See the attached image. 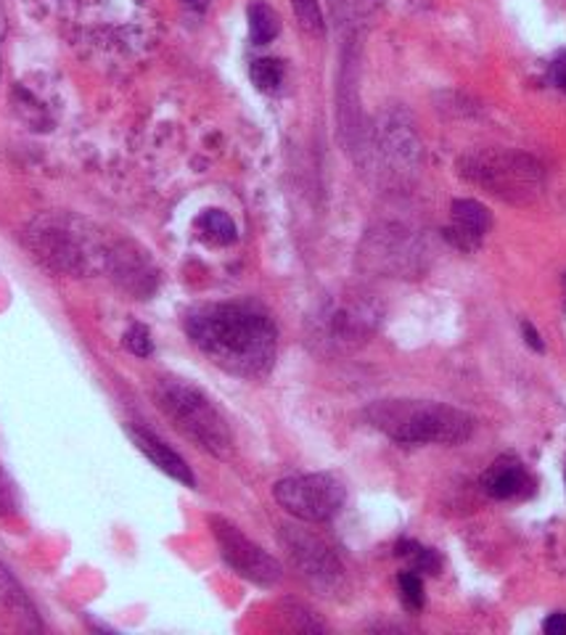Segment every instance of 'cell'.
<instances>
[{
	"label": "cell",
	"instance_id": "4",
	"mask_svg": "<svg viewBox=\"0 0 566 635\" xmlns=\"http://www.w3.org/2000/svg\"><path fill=\"white\" fill-rule=\"evenodd\" d=\"M27 242L41 260L58 274L80 276L93 268V263L109 252L96 249L93 238L71 218H41L32 223Z\"/></svg>",
	"mask_w": 566,
	"mask_h": 635
},
{
	"label": "cell",
	"instance_id": "20",
	"mask_svg": "<svg viewBox=\"0 0 566 635\" xmlns=\"http://www.w3.org/2000/svg\"><path fill=\"white\" fill-rule=\"evenodd\" d=\"M545 633L566 635V614H551V617L545 620Z\"/></svg>",
	"mask_w": 566,
	"mask_h": 635
},
{
	"label": "cell",
	"instance_id": "22",
	"mask_svg": "<svg viewBox=\"0 0 566 635\" xmlns=\"http://www.w3.org/2000/svg\"><path fill=\"white\" fill-rule=\"evenodd\" d=\"M522 332H524V336H526V345H530L532 349H537V353H543V339H540V334L535 332V328L530 326V323H524Z\"/></svg>",
	"mask_w": 566,
	"mask_h": 635
},
{
	"label": "cell",
	"instance_id": "11",
	"mask_svg": "<svg viewBox=\"0 0 566 635\" xmlns=\"http://www.w3.org/2000/svg\"><path fill=\"white\" fill-rule=\"evenodd\" d=\"M127 432H130V437H133L135 448H138L143 456H146L148 461L156 466V469L165 471L167 477L178 479V482L188 484V488H193V484H197V477H193L191 466H188L184 458H180L178 453L170 448V445L162 443V439L156 437L154 432L141 430V426H130Z\"/></svg>",
	"mask_w": 566,
	"mask_h": 635
},
{
	"label": "cell",
	"instance_id": "19",
	"mask_svg": "<svg viewBox=\"0 0 566 635\" xmlns=\"http://www.w3.org/2000/svg\"><path fill=\"white\" fill-rule=\"evenodd\" d=\"M125 347L133 355H138V358H148V355L154 353V342H152V334H148V328L141 326V323H135V326L125 334Z\"/></svg>",
	"mask_w": 566,
	"mask_h": 635
},
{
	"label": "cell",
	"instance_id": "3",
	"mask_svg": "<svg viewBox=\"0 0 566 635\" xmlns=\"http://www.w3.org/2000/svg\"><path fill=\"white\" fill-rule=\"evenodd\" d=\"M159 411L186 434L188 439L218 458H227L233 450V437L223 413L212 405L199 387L184 379H159L154 390Z\"/></svg>",
	"mask_w": 566,
	"mask_h": 635
},
{
	"label": "cell",
	"instance_id": "8",
	"mask_svg": "<svg viewBox=\"0 0 566 635\" xmlns=\"http://www.w3.org/2000/svg\"><path fill=\"white\" fill-rule=\"evenodd\" d=\"M281 543L284 548L289 550L291 561H295L308 578L331 582L342 575V564L336 561V556L331 554V548L321 537L304 533V530L299 527H284Z\"/></svg>",
	"mask_w": 566,
	"mask_h": 635
},
{
	"label": "cell",
	"instance_id": "12",
	"mask_svg": "<svg viewBox=\"0 0 566 635\" xmlns=\"http://www.w3.org/2000/svg\"><path fill=\"white\" fill-rule=\"evenodd\" d=\"M0 609L9 612L14 620L22 622L24 627H32V631L41 627L35 604H32L30 595L24 593V588L19 586V580L14 578V575L5 569V564H0Z\"/></svg>",
	"mask_w": 566,
	"mask_h": 635
},
{
	"label": "cell",
	"instance_id": "10",
	"mask_svg": "<svg viewBox=\"0 0 566 635\" xmlns=\"http://www.w3.org/2000/svg\"><path fill=\"white\" fill-rule=\"evenodd\" d=\"M490 212L485 204L474 202V199H458L453 202V225L445 231L447 242L464 252H474L490 231Z\"/></svg>",
	"mask_w": 566,
	"mask_h": 635
},
{
	"label": "cell",
	"instance_id": "23",
	"mask_svg": "<svg viewBox=\"0 0 566 635\" xmlns=\"http://www.w3.org/2000/svg\"><path fill=\"white\" fill-rule=\"evenodd\" d=\"M5 32H9V19H5L3 5H0V43L5 41Z\"/></svg>",
	"mask_w": 566,
	"mask_h": 635
},
{
	"label": "cell",
	"instance_id": "24",
	"mask_svg": "<svg viewBox=\"0 0 566 635\" xmlns=\"http://www.w3.org/2000/svg\"><path fill=\"white\" fill-rule=\"evenodd\" d=\"M188 3H191V0H188Z\"/></svg>",
	"mask_w": 566,
	"mask_h": 635
},
{
	"label": "cell",
	"instance_id": "18",
	"mask_svg": "<svg viewBox=\"0 0 566 635\" xmlns=\"http://www.w3.org/2000/svg\"><path fill=\"white\" fill-rule=\"evenodd\" d=\"M400 593H402V601H406V606L413 609V612L424 606V582H421L419 575H413V572L400 575Z\"/></svg>",
	"mask_w": 566,
	"mask_h": 635
},
{
	"label": "cell",
	"instance_id": "6",
	"mask_svg": "<svg viewBox=\"0 0 566 635\" xmlns=\"http://www.w3.org/2000/svg\"><path fill=\"white\" fill-rule=\"evenodd\" d=\"M273 495L281 509L302 522H329L342 511L344 484L331 475L289 477L273 488Z\"/></svg>",
	"mask_w": 566,
	"mask_h": 635
},
{
	"label": "cell",
	"instance_id": "21",
	"mask_svg": "<svg viewBox=\"0 0 566 635\" xmlns=\"http://www.w3.org/2000/svg\"><path fill=\"white\" fill-rule=\"evenodd\" d=\"M551 75H553V82H556V86L562 88V90H566V54L556 58V64H553Z\"/></svg>",
	"mask_w": 566,
	"mask_h": 635
},
{
	"label": "cell",
	"instance_id": "17",
	"mask_svg": "<svg viewBox=\"0 0 566 635\" xmlns=\"http://www.w3.org/2000/svg\"><path fill=\"white\" fill-rule=\"evenodd\" d=\"M291 9H295L299 24L308 32H312V35H321V32L326 30L321 3H318V0H291Z\"/></svg>",
	"mask_w": 566,
	"mask_h": 635
},
{
	"label": "cell",
	"instance_id": "16",
	"mask_svg": "<svg viewBox=\"0 0 566 635\" xmlns=\"http://www.w3.org/2000/svg\"><path fill=\"white\" fill-rule=\"evenodd\" d=\"M249 77L259 90H276L284 80V64L278 58H257L252 62Z\"/></svg>",
	"mask_w": 566,
	"mask_h": 635
},
{
	"label": "cell",
	"instance_id": "13",
	"mask_svg": "<svg viewBox=\"0 0 566 635\" xmlns=\"http://www.w3.org/2000/svg\"><path fill=\"white\" fill-rule=\"evenodd\" d=\"M526 484H530V477H526L522 464L509 461V458L498 461L485 477L487 492H490L492 498H498V501H509V498L522 495Z\"/></svg>",
	"mask_w": 566,
	"mask_h": 635
},
{
	"label": "cell",
	"instance_id": "9",
	"mask_svg": "<svg viewBox=\"0 0 566 635\" xmlns=\"http://www.w3.org/2000/svg\"><path fill=\"white\" fill-rule=\"evenodd\" d=\"M107 268L114 281L125 291H130V294L138 297V300H146L156 287L152 260L146 257V252H141L138 246L133 244H116L114 249H109Z\"/></svg>",
	"mask_w": 566,
	"mask_h": 635
},
{
	"label": "cell",
	"instance_id": "14",
	"mask_svg": "<svg viewBox=\"0 0 566 635\" xmlns=\"http://www.w3.org/2000/svg\"><path fill=\"white\" fill-rule=\"evenodd\" d=\"M246 16H249V35L255 45L270 43L273 37L281 32L278 14L270 9L268 3H263V0H255V3L249 5V11H246Z\"/></svg>",
	"mask_w": 566,
	"mask_h": 635
},
{
	"label": "cell",
	"instance_id": "5",
	"mask_svg": "<svg viewBox=\"0 0 566 635\" xmlns=\"http://www.w3.org/2000/svg\"><path fill=\"white\" fill-rule=\"evenodd\" d=\"M460 175L496 197L522 204L540 188V165L517 152H477L460 159Z\"/></svg>",
	"mask_w": 566,
	"mask_h": 635
},
{
	"label": "cell",
	"instance_id": "15",
	"mask_svg": "<svg viewBox=\"0 0 566 635\" xmlns=\"http://www.w3.org/2000/svg\"><path fill=\"white\" fill-rule=\"evenodd\" d=\"M199 231L204 233V238H210L212 244H233L236 242L238 231H236V223H233V218L227 215L223 210H207L204 215L197 220Z\"/></svg>",
	"mask_w": 566,
	"mask_h": 635
},
{
	"label": "cell",
	"instance_id": "7",
	"mask_svg": "<svg viewBox=\"0 0 566 635\" xmlns=\"http://www.w3.org/2000/svg\"><path fill=\"white\" fill-rule=\"evenodd\" d=\"M212 535L218 541L220 556H223L227 567L238 575V578L255 582L259 588H273L276 582H281L284 569L276 561V556H270L268 550L259 548L255 541H249L236 524H231L223 516H212Z\"/></svg>",
	"mask_w": 566,
	"mask_h": 635
},
{
	"label": "cell",
	"instance_id": "2",
	"mask_svg": "<svg viewBox=\"0 0 566 635\" xmlns=\"http://www.w3.org/2000/svg\"><path fill=\"white\" fill-rule=\"evenodd\" d=\"M366 416L370 426L406 445H458L474 434L468 413L432 400H379Z\"/></svg>",
	"mask_w": 566,
	"mask_h": 635
},
{
	"label": "cell",
	"instance_id": "1",
	"mask_svg": "<svg viewBox=\"0 0 566 635\" xmlns=\"http://www.w3.org/2000/svg\"><path fill=\"white\" fill-rule=\"evenodd\" d=\"M186 334L214 366L241 379L265 376L276 363V323L249 302H218L191 310Z\"/></svg>",
	"mask_w": 566,
	"mask_h": 635
}]
</instances>
